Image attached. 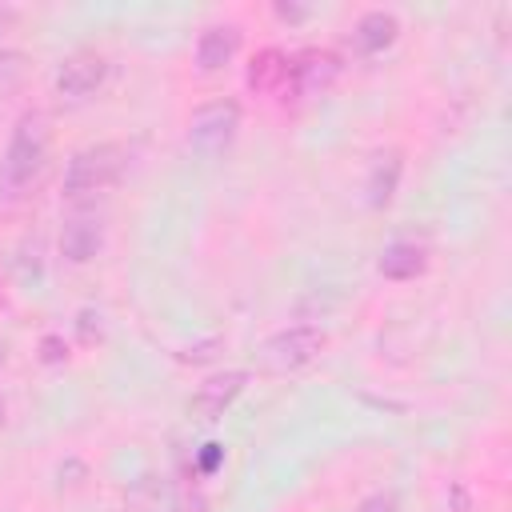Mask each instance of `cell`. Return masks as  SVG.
Instances as JSON below:
<instances>
[{
	"label": "cell",
	"mask_w": 512,
	"mask_h": 512,
	"mask_svg": "<svg viewBox=\"0 0 512 512\" xmlns=\"http://www.w3.org/2000/svg\"><path fill=\"white\" fill-rule=\"evenodd\" d=\"M276 16H284V20H300V16H304V8H288V4H276Z\"/></svg>",
	"instance_id": "e0dca14e"
},
{
	"label": "cell",
	"mask_w": 512,
	"mask_h": 512,
	"mask_svg": "<svg viewBox=\"0 0 512 512\" xmlns=\"http://www.w3.org/2000/svg\"><path fill=\"white\" fill-rule=\"evenodd\" d=\"M236 48H240V32L232 24H212L196 40V64L204 72H216V68H224L236 56Z\"/></svg>",
	"instance_id": "9c48e42d"
},
{
	"label": "cell",
	"mask_w": 512,
	"mask_h": 512,
	"mask_svg": "<svg viewBox=\"0 0 512 512\" xmlns=\"http://www.w3.org/2000/svg\"><path fill=\"white\" fill-rule=\"evenodd\" d=\"M104 76H108V60L92 48H76L56 68V92L68 100H84L104 84Z\"/></svg>",
	"instance_id": "5b68a950"
},
{
	"label": "cell",
	"mask_w": 512,
	"mask_h": 512,
	"mask_svg": "<svg viewBox=\"0 0 512 512\" xmlns=\"http://www.w3.org/2000/svg\"><path fill=\"white\" fill-rule=\"evenodd\" d=\"M100 248H104V220H100V216L84 212V216L64 220V228H60V252H64L72 264L96 260Z\"/></svg>",
	"instance_id": "52a82bcc"
},
{
	"label": "cell",
	"mask_w": 512,
	"mask_h": 512,
	"mask_svg": "<svg viewBox=\"0 0 512 512\" xmlns=\"http://www.w3.org/2000/svg\"><path fill=\"white\" fill-rule=\"evenodd\" d=\"M356 512H396V496H392V492H376V496H368Z\"/></svg>",
	"instance_id": "9a60e30c"
},
{
	"label": "cell",
	"mask_w": 512,
	"mask_h": 512,
	"mask_svg": "<svg viewBox=\"0 0 512 512\" xmlns=\"http://www.w3.org/2000/svg\"><path fill=\"white\" fill-rule=\"evenodd\" d=\"M4 412H8V408H4V400H0V428H4Z\"/></svg>",
	"instance_id": "d6986e66"
},
{
	"label": "cell",
	"mask_w": 512,
	"mask_h": 512,
	"mask_svg": "<svg viewBox=\"0 0 512 512\" xmlns=\"http://www.w3.org/2000/svg\"><path fill=\"white\" fill-rule=\"evenodd\" d=\"M284 80H292V60L284 52H276V48H264L248 68V84L256 92H276Z\"/></svg>",
	"instance_id": "7c38bea8"
},
{
	"label": "cell",
	"mask_w": 512,
	"mask_h": 512,
	"mask_svg": "<svg viewBox=\"0 0 512 512\" xmlns=\"http://www.w3.org/2000/svg\"><path fill=\"white\" fill-rule=\"evenodd\" d=\"M376 268H380V276H388V280H412V276H420V272L428 268V256H424L420 244L396 240V244H388V248L380 252Z\"/></svg>",
	"instance_id": "8fae6325"
},
{
	"label": "cell",
	"mask_w": 512,
	"mask_h": 512,
	"mask_svg": "<svg viewBox=\"0 0 512 512\" xmlns=\"http://www.w3.org/2000/svg\"><path fill=\"white\" fill-rule=\"evenodd\" d=\"M336 76H340V60H336L328 48H312V52H304L300 60H292V80H296L304 92H320V88H328Z\"/></svg>",
	"instance_id": "30bf717a"
},
{
	"label": "cell",
	"mask_w": 512,
	"mask_h": 512,
	"mask_svg": "<svg viewBox=\"0 0 512 512\" xmlns=\"http://www.w3.org/2000/svg\"><path fill=\"white\" fill-rule=\"evenodd\" d=\"M48 156V120L40 112H24L8 136L0 156V200H16Z\"/></svg>",
	"instance_id": "6da1fadb"
},
{
	"label": "cell",
	"mask_w": 512,
	"mask_h": 512,
	"mask_svg": "<svg viewBox=\"0 0 512 512\" xmlns=\"http://www.w3.org/2000/svg\"><path fill=\"white\" fill-rule=\"evenodd\" d=\"M320 348H324V332L316 324H292L264 340L260 364L276 376H288V372H300L304 364H312L320 356Z\"/></svg>",
	"instance_id": "3957f363"
},
{
	"label": "cell",
	"mask_w": 512,
	"mask_h": 512,
	"mask_svg": "<svg viewBox=\"0 0 512 512\" xmlns=\"http://www.w3.org/2000/svg\"><path fill=\"white\" fill-rule=\"evenodd\" d=\"M396 184H400V156L396 152H380L372 172H368V204L384 208L396 196Z\"/></svg>",
	"instance_id": "4fadbf2b"
},
{
	"label": "cell",
	"mask_w": 512,
	"mask_h": 512,
	"mask_svg": "<svg viewBox=\"0 0 512 512\" xmlns=\"http://www.w3.org/2000/svg\"><path fill=\"white\" fill-rule=\"evenodd\" d=\"M220 460H224V448H220V444H204V456H200V472H212Z\"/></svg>",
	"instance_id": "2e32d148"
},
{
	"label": "cell",
	"mask_w": 512,
	"mask_h": 512,
	"mask_svg": "<svg viewBox=\"0 0 512 512\" xmlns=\"http://www.w3.org/2000/svg\"><path fill=\"white\" fill-rule=\"evenodd\" d=\"M128 168V148L116 140H100L88 144L80 152H72L68 168H64V196H88L100 188H112Z\"/></svg>",
	"instance_id": "7a4b0ae2"
},
{
	"label": "cell",
	"mask_w": 512,
	"mask_h": 512,
	"mask_svg": "<svg viewBox=\"0 0 512 512\" xmlns=\"http://www.w3.org/2000/svg\"><path fill=\"white\" fill-rule=\"evenodd\" d=\"M240 128V104L236 100H208L188 116V148L200 156H216L232 144Z\"/></svg>",
	"instance_id": "277c9868"
},
{
	"label": "cell",
	"mask_w": 512,
	"mask_h": 512,
	"mask_svg": "<svg viewBox=\"0 0 512 512\" xmlns=\"http://www.w3.org/2000/svg\"><path fill=\"white\" fill-rule=\"evenodd\" d=\"M244 384H248V372H244V368H232V372H220V376L204 380V384L196 388V396L188 400L192 416H200V420H220V416L232 408V400L244 392Z\"/></svg>",
	"instance_id": "8992f818"
},
{
	"label": "cell",
	"mask_w": 512,
	"mask_h": 512,
	"mask_svg": "<svg viewBox=\"0 0 512 512\" xmlns=\"http://www.w3.org/2000/svg\"><path fill=\"white\" fill-rule=\"evenodd\" d=\"M12 20H16V12H12V8H0V28L12 24Z\"/></svg>",
	"instance_id": "ac0fdd59"
},
{
	"label": "cell",
	"mask_w": 512,
	"mask_h": 512,
	"mask_svg": "<svg viewBox=\"0 0 512 512\" xmlns=\"http://www.w3.org/2000/svg\"><path fill=\"white\" fill-rule=\"evenodd\" d=\"M396 32H400L396 12L372 8V12H364V16L356 20V28H352V44H356L364 56H376V52H384V48L396 40Z\"/></svg>",
	"instance_id": "ba28073f"
},
{
	"label": "cell",
	"mask_w": 512,
	"mask_h": 512,
	"mask_svg": "<svg viewBox=\"0 0 512 512\" xmlns=\"http://www.w3.org/2000/svg\"><path fill=\"white\" fill-rule=\"evenodd\" d=\"M28 72V56L20 48H0V92H12Z\"/></svg>",
	"instance_id": "5bb4252c"
}]
</instances>
